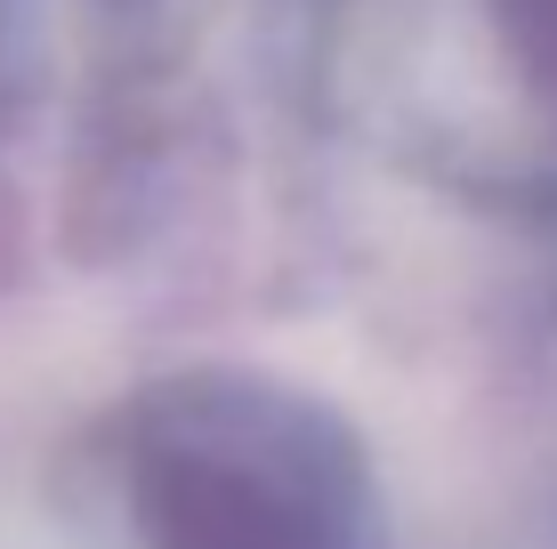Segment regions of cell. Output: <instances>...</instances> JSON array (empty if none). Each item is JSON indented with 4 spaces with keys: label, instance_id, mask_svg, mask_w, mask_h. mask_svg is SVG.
Segmentation results:
<instances>
[{
    "label": "cell",
    "instance_id": "cell-3",
    "mask_svg": "<svg viewBox=\"0 0 557 549\" xmlns=\"http://www.w3.org/2000/svg\"><path fill=\"white\" fill-rule=\"evenodd\" d=\"M517 549H557V517L542 525V534H525V541H517Z\"/></svg>",
    "mask_w": 557,
    "mask_h": 549
},
{
    "label": "cell",
    "instance_id": "cell-1",
    "mask_svg": "<svg viewBox=\"0 0 557 549\" xmlns=\"http://www.w3.org/2000/svg\"><path fill=\"white\" fill-rule=\"evenodd\" d=\"M122 494L146 549H372V477L299 396L170 388L138 404Z\"/></svg>",
    "mask_w": 557,
    "mask_h": 549
},
{
    "label": "cell",
    "instance_id": "cell-2",
    "mask_svg": "<svg viewBox=\"0 0 557 549\" xmlns=\"http://www.w3.org/2000/svg\"><path fill=\"white\" fill-rule=\"evenodd\" d=\"M485 25H493L509 82L542 105V122L557 138V0H485ZM549 195H557V162H549Z\"/></svg>",
    "mask_w": 557,
    "mask_h": 549
}]
</instances>
